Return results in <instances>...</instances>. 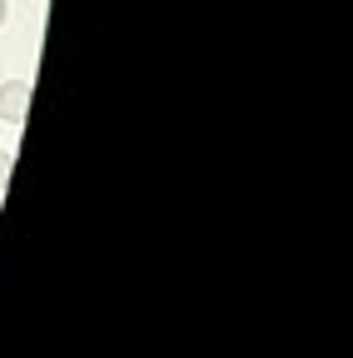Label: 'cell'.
<instances>
[{
  "instance_id": "6da1fadb",
  "label": "cell",
  "mask_w": 353,
  "mask_h": 358,
  "mask_svg": "<svg viewBox=\"0 0 353 358\" xmlns=\"http://www.w3.org/2000/svg\"><path fill=\"white\" fill-rule=\"evenodd\" d=\"M25 110H30V85L25 80H6L0 85V120L25 124Z\"/></svg>"
},
{
  "instance_id": "7a4b0ae2",
  "label": "cell",
  "mask_w": 353,
  "mask_h": 358,
  "mask_svg": "<svg viewBox=\"0 0 353 358\" xmlns=\"http://www.w3.org/2000/svg\"><path fill=\"white\" fill-rule=\"evenodd\" d=\"M10 169H15V155H10V150H0V189L10 185Z\"/></svg>"
},
{
  "instance_id": "3957f363",
  "label": "cell",
  "mask_w": 353,
  "mask_h": 358,
  "mask_svg": "<svg viewBox=\"0 0 353 358\" xmlns=\"http://www.w3.org/2000/svg\"><path fill=\"white\" fill-rule=\"evenodd\" d=\"M6 15H10V10H6V0H0V25H6Z\"/></svg>"
}]
</instances>
